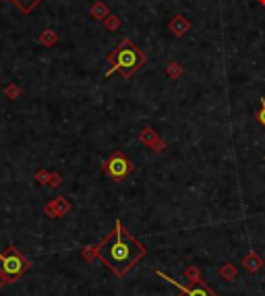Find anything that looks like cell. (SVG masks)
Returning <instances> with one entry per match:
<instances>
[{
  "instance_id": "cell-14",
  "label": "cell",
  "mask_w": 265,
  "mask_h": 296,
  "mask_svg": "<svg viewBox=\"0 0 265 296\" xmlns=\"http://www.w3.org/2000/svg\"><path fill=\"white\" fill-rule=\"evenodd\" d=\"M102 23H104V27L108 29V31H116V29H118V27L122 25V21H120V17H116V15H112V13L108 15V17L104 19Z\"/></svg>"
},
{
  "instance_id": "cell-6",
  "label": "cell",
  "mask_w": 265,
  "mask_h": 296,
  "mask_svg": "<svg viewBox=\"0 0 265 296\" xmlns=\"http://www.w3.org/2000/svg\"><path fill=\"white\" fill-rule=\"evenodd\" d=\"M68 211H71V203H68L66 197H56L44 207V213L48 218H62Z\"/></svg>"
},
{
  "instance_id": "cell-15",
  "label": "cell",
  "mask_w": 265,
  "mask_h": 296,
  "mask_svg": "<svg viewBox=\"0 0 265 296\" xmlns=\"http://www.w3.org/2000/svg\"><path fill=\"white\" fill-rule=\"evenodd\" d=\"M4 95L8 97V100H17V97L21 95V87H19L17 83H8V87L4 89Z\"/></svg>"
},
{
  "instance_id": "cell-18",
  "label": "cell",
  "mask_w": 265,
  "mask_h": 296,
  "mask_svg": "<svg viewBox=\"0 0 265 296\" xmlns=\"http://www.w3.org/2000/svg\"><path fill=\"white\" fill-rule=\"evenodd\" d=\"M48 178H50V172L44 170V168L35 172V182H37V184H48Z\"/></svg>"
},
{
  "instance_id": "cell-1",
  "label": "cell",
  "mask_w": 265,
  "mask_h": 296,
  "mask_svg": "<svg viewBox=\"0 0 265 296\" xmlns=\"http://www.w3.org/2000/svg\"><path fill=\"white\" fill-rule=\"evenodd\" d=\"M95 251L102 263L116 278H124L147 253L145 246L135 238L133 232L124 228L120 220H116L114 230L100 244H95Z\"/></svg>"
},
{
  "instance_id": "cell-12",
  "label": "cell",
  "mask_w": 265,
  "mask_h": 296,
  "mask_svg": "<svg viewBox=\"0 0 265 296\" xmlns=\"http://www.w3.org/2000/svg\"><path fill=\"white\" fill-rule=\"evenodd\" d=\"M56 42H58V33L54 31V29H44L42 35H40V44L46 46V48H52Z\"/></svg>"
},
{
  "instance_id": "cell-10",
  "label": "cell",
  "mask_w": 265,
  "mask_h": 296,
  "mask_svg": "<svg viewBox=\"0 0 265 296\" xmlns=\"http://www.w3.org/2000/svg\"><path fill=\"white\" fill-rule=\"evenodd\" d=\"M139 139H141V143L143 145H147L151 149V147L160 141V137H158V133H155L153 129H143L141 131V135H139Z\"/></svg>"
},
{
  "instance_id": "cell-24",
  "label": "cell",
  "mask_w": 265,
  "mask_h": 296,
  "mask_svg": "<svg viewBox=\"0 0 265 296\" xmlns=\"http://www.w3.org/2000/svg\"><path fill=\"white\" fill-rule=\"evenodd\" d=\"M259 4H263V6H265V0H259Z\"/></svg>"
},
{
  "instance_id": "cell-11",
  "label": "cell",
  "mask_w": 265,
  "mask_h": 296,
  "mask_svg": "<svg viewBox=\"0 0 265 296\" xmlns=\"http://www.w3.org/2000/svg\"><path fill=\"white\" fill-rule=\"evenodd\" d=\"M40 2H42V0H13V4H15L23 15H29Z\"/></svg>"
},
{
  "instance_id": "cell-7",
  "label": "cell",
  "mask_w": 265,
  "mask_h": 296,
  "mask_svg": "<svg viewBox=\"0 0 265 296\" xmlns=\"http://www.w3.org/2000/svg\"><path fill=\"white\" fill-rule=\"evenodd\" d=\"M168 29L176 35V37H182L186 35L193 29V23L189 21V17H184V15H174L170 19V23H168Z\"/></svg>"
},
{
  "instance_id": "cell-9",
  "label": "cell",
  "mask_w": 265,
  "mask_h": 296,
  "mask_svg": "<svg viewBox=\"0 0 265 296\" xmlns=\"http://www.w3.org/2000/svg\"><path fill=\"white\" fill-rule=\"evenodd\" d=\"M242 265H244V269H247V271L255 273V271H257V269L261 267V265H263V261H261V257H259L257 253H253V251H251V253L247 255V257L242 259Z\"/></svg>"
},
{
  "instance_id": "cell-2",
  "label": "cell",
  "mask_w": 265,
  "mask_h": 296,
  "mask_svg": "<svg viewBox=\"0 0 265 296\" xmlns=\"http://www.w3.org/2000/svg\"><path fill=\"white\" fill-rule=\"evenodd\" d=\"M108 62H110V71L106 73V77H110L112 73H120L124 79H131L135 73H139L147 64V56L131 39H122V42L108 54Z\"/></svg>"
},
{
  "instance_id": "cell-20",
  "label": "cell",
  "mask_w": 265,
  "mask_h": 296,
  "mask_svg": "<svg viewBox=\"0 0 265 296\" xmlns=\"http://www.w3.org/2000/svg\"><path fill=\"white\" fill-rule=\"evenodd\" d=\"M93 257H97V251H95V246H85V249H83V259L91 261Z\"/></svg>"
},
{
  "instance_id": "cell-21",
  "label": "cell",
  "mask_w": 265,
  "mask_h": 296,
  "mask_svg": "<svg viewBox=\"0 0 265 296\" xmlns=\"http://www.w3.org/2000/svg\"><path fill=\"white\" fill-rule=\"evenodd\" d=\"M186 275H189V278H191L193 282L201 278V275H199V271H197V267H189V271H186Z\"/></svg>"
},
{
  "instance_id": "cell-22",
  "label": "cell",
  "mask_w": 265,
  "mask_h": 296,
  "mask_svg": "<svg viewBox=\"0 0 265 296\" xmlns=\"http://www.w3.org/2000/svg\"><path fill=\"white\" fill-rule=\"evenodd\" d=\"M151 149H153V151H155V153H162V151H164V149H166V141H162V139H160V141H158V143H155V145H153V147H151Z\"/></svg>"
},
{
  "instance_id": "cell-4",
  "label": "cell",
  "mask_w": 265,
  "mask_h": 296,
  "mask_svg": "<svg viewBox=\"0 0 265 296\" xmlns=\"http://www.w3.org/2000/svg\"><path fill=\"white\" fill-rule=\"evenodd\" d=\"M104 172L110 176L112 180L120 182V180H124L126 176L133 172V164H131V160H129V157H126L124 153L116 151V153H112V155L104 162Z\"/></svg>"
},
{
  "instance_id": "cell-8",
  "label": "cell",
  "mask_w": 265,
  "mask_h": 296,
  "mask_svg": "<svg viewBox=\"0 0 265 296\" xmlns=\"http://www.w3.org/2000/svg\"><path fill=\"white\" fill-rule=\"evenodd\" d=\"M89 15L95 19V21H104V19L110 15V8H108L102 0H97V2H93L91 4V8H89Z\"/></svg>"
},
{
  "instance_id": "cell-3",
  "label": "cell",
  "mask_w": 265,
  "mask_h": 296,
  "mask_svg": "<svg viewBox=\"0 0 265 296\" xmlns=\"http://www.w3.org/2000/svg\"><path fill=\"white\" fill-rule=\"evenodd\" d=\"M29 267H31V261L19 253L17 246H8V251L0 253V271L4 273L8 284H15Z\"/></svg>"
},
{
  "instance_id": "cell-5",
  "label": "cell",
  "mask_w": 265,
  "mask_h": 296,
  "mask_svg": "<svg viewBox=\"0 0 265 296\" xmlns=\"http://www.w3.org/2000/svg\"><path fill=\"white\" fill-rule=\"evenodd\" d=\"M158 275H160L164 282H168V284L176 286V288H178V292H180L178 296H218V294H215L201 278H199V280H195L193 284H182V282H176V280L168 278V275H166L164 271H158Z\"/></svg>"
},
{
  "instance_id": "cell-17",
  "label": "cell",
  "mask_w": 265,
  "mask_h": 296,
  "mask_svg": "<svg viewBox=\"0 0 265 296\" xmlns=\"http://www.w3.org/2000/svg\"><path fill=\"white\" fill-rule=\"evenodd\" d=\"M62 184V176L56 174V172H50V178H48V186H52V189H58V186Z\"/></svg>"
},
{
  "instance_id": "cell-16",
  "label": "cell",
  "mask_w": 265,
  "mask_h": 296,
  "mask_svg": "<svg viewBox=\"0 0 265 296\" xmlns=\"http://www.w3.org/2000/svg\"><path fill=\"white\" fill-rule=\"evenodd\" d=\"M220 273H222V278H226V280H232V278H236V267H234L232 263H226L224 267L220 269Z\"/></svg>"
},
{
  "instance_id": "cell-13",
  "label": "cell",
  "mask_w": 265,
  "mask_h": 296,
  "mask_svg": "<svg viewBox=\"0 0 265 296\" xmlns=\"http://www.w3.org/2000/svg\"><path fill=\"white\" fill-rule=\"evenodd\" d=\"M182 73H184V68H182L178 62H176V60L168 62V66H166V75H168L170 79H174V81H176V79H180Z\"/></svg>"
},
{
  "instance_id": "cell-19",
  "label": "cell",
  "mask_w": 265,
  "mask_h": 296,
  "mask_svg": "<svg viewBox=\"0 0 265 296\" xmlns=\"http://www.w3.org/2000/svg\"><path fill=\"white\" fill-rule=\"evenodd\" d=\"M255 116H257V122L265 129V97H261V108H259V112Z\"/></svg>"
},
{
  "instance_id": "cell-23",
  "label": "cell",
  "mask_w": 265,
  "mask_h": 296,
  "mask_svg": "<svg viewBox=\"0 0 265 296\" xmlns=\"http://www.w3.org/2000/svg\"><path fill=\"white\" fill-rule=\"evenodd\" d=\"M6 284H8V280L4 278V273H2V271H0V290H2V288H4V286H6Z\"/></svg>"
}]
</instances>
